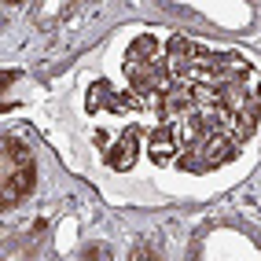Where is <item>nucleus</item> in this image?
I'll list each match as a JSON object with an SVG mask.
<instances>
[{
  "label": "nucleus",
  "mask_w": 261,
  "mask_h": 261,
  "mask_svg": "<svg viewBox=\"0 0 261 261\" xmlns=\"http://www.w3.org/2000/svg\"><path fill=\"white\" fill-rule=\"evenodd\" d=\"M85 107H89L92 114H103V111H111V114H129V111H140V103H136L133 92L118 96V92H111L107 81H96L92 89H89V96H85Z\"/></svg>",
  "instance_id": "3"
},
{
  "label": "nucleus",
  "mask_w": 261,
  "mask_h": 261,
  "mask_svg": "<svg viewBox=\"0 0 261 261\" xmlns=\"http://www.w3.org/2000/svg\"><path fill=\"white\" fill-rule=\"evenodd\" d=\"M129 261H162V257H159V250H151V247H136Z\"/></svg>",
  "instance_id": "7"
},
{
  "label": "nucleus",
  "mask_w": 261,
  "mask_h": 261,
  "mask_svg": "<svg viewBox=\"0 0 261 261\" xmlns=\"http://www.w3.org/2000/svg\"><path fill=\"white\" fill-rule=\"evenodd\" d=\"M37 180V166H33V154L26 144H19L15 136L4 140V159H0V206L15 210Z\"/></svg>",
  "instance_id": "2"
},
{
  "label": "nucleus",
  "mask_w": 261,
  "mask_h": 261,
  "mask_svg": "<svg viewBox=\"0 0 261 261\" xmlns=\"http://www.w3.org/2000/svg\"><path fill=\"white\" fill-rule=\"evenodd\" d=\"M70 11H74L70 4H41V8H37V26L48 30V26H51L48 19H63V15H70Z\"/></svg>",
  "instance_id": "5"
},
{
  "label": "nucleus",
  "mask_w": 261,
  "mask_h": 261,
  "mask_svg": "<svg viewBox=\"0 0 261 261\" xmlns=\"http://www.w3.org/2000/svg\"><path fill=\"white\" fill-rule=\"evenodd\" d=\"M125 81L147 111V154L159 166L210 173L232 162L261 118V74L236 51L173 37L166 51L144 33L125 51Z\"/></svg>",
  "instance_id": "1"
},
{
  "label": "nucleus",
  "mask_w": 261,
  "mask_h": 261,
  "mask_svg": "<svg viewBox=\"0 0 261 261\" xmlns=\"http://www.w3.org/2000/svg\"><path fill=\"white\" fill-rule=\"evenodd\" d=\"M81 261H114V250L107 247V243H89L81 254Z\"/></svg>",
  "instance_id": "6"
},
{
  "label": "nucleus",
  "mask_w": 261,
  "mask_h": 261,
  "mask_svg": "<svg viewBox=\"0 0 261 261\" xmlns=\"http://www.w3.org/2000/svg\"><path fill=\"white\" fill-rule=\"evenodd\" d=\"M140 140H144V129H140V125H129V129L114 140V147L103 154L107 166L118 169V173H129V169L136 166V159H140Z\"/></svg>",
  "instance_id": "4"
}]
</instances>
